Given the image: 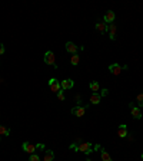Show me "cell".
<instances>
[{"label":"cell","mask_w":143,"mask_h":161,"mask_svg":"<svg viewBox=\"0 0 143 161\" xmlns=\"http://www.w3.org/2000/svg\"><path fill=\"white\" fill-rule=\"evenodd\" d=\"M86 161H92V160H90V158H86Z\"/></svg>","instance_id":"25"},{"label":"cell","mask_w":143,"mask_h":161,"mask_svg":"<svg viewBox=\"0 0 143 161\" xmlns=\"http://www.w3.org/2000/svg\"><path fill=\"white\" fill-rule=\"evenodd\" d=\"M60 86H62V89H72L73 86H74V82L72 81V79H65V81H62L60 82Z\"/></svg>","instance_id":"8"},{"label":"cell","mask_w":143,"mask_h":161,"mask_svg":"<svg viewBox=\"0 0 143 161\" xmlns=\"http://www.w3.org/2000/svg\"><path fill=\"white\" fill-rule=\"evenodd\" d=\"M142 158H143V155H142Z\"/></svg>","instance_id":"26"},{"label":"cell","mask_w":143,"mask_h":161,"mask_svg":"<svg viewBox=\"0 0 143 161\" xmlns=\"http://www.w3.org/2000/svg\"><path fill=\"white\" fill-rule=\"evenodd\" d=\"M94 29H96L97 32H100V33H106L107 32V25L105 23V22H99V23L94 25Z\"/></svg>","instance_id":"10"},{"label":"cell","mask_w":143,"mask_h":161,"mask_svg":"<svg viewBox=\"0 0 143 161\" xmlns=\"http://www.w3.org/2000/svg\"><path fill=\"white\" fill-rule=\"evenodd\" d=\"M117 135L120 137V138H125V137H127V125H125V124H122V125L117 128Z\"/></svg>","instance_id":"12"},{"label":"cell","mask_w":143,"mask_h":161,"mask_svg":"<svg viewBox=\"0 0 143 161\" xmlns=\"http://www.w3.org/2000/svg\"><path fill=\"white\" fill-rule=\"evenodd\" d=\"M66 51L72 55H76V52H77V46H76L73 42H67V43H66Z\"/></svg>","instance_id":"13"},{"label":"cell","mask_w":143,"mask_h":161,"mask_svg":"<svg viewBox=\"0 0 143 161\" xmlns=\"http://www.w3.org/2000/svg\"><path fill=\"white\" fill-rule=\"evenodd\" d=\"M109 71H110L112 75H119V73L122 72V66H120L119 63H113V65L109 66Z\"/></svg>","instance_id":"9"},{"label":"cell","mask_w":143,"mask_h":161,"mask_svg":"<svg viewBox=\"0 0 143 161\" xmlns=\"http://www.w3.org/2000/svg\"><path fill=\"white\" fill-rule=\"evenodd\" d=\"M53 158H54V153L52 150H47L44 153V160L43 161H53Z\"/></svg>","instance_id":"15"},{"label":"cell","mask_w":143,"mask_h":161,"mask_svg":"<svg viewBox=\"0 0 143 161\" xmlns=\"http://www.w3.org/2000/svg\"><path fill=\"white\" fill-rule=\"evenodd\" d=\"M49 88H50V91L52 92H59L60 91V81H57L56 78H52L50 81H49Z\"/></svg>","instance_id":"3"},{"label":"cell","mask_w":143,"mask_h":161,"mask_svg":"<svg viewBox=\"0 0 143 161\" xmlns=\"http://www.w3.org/2000/svg\"><path fill=\"white\" fill-rule=\"evenodd\" d=\"M57 98H59L60 101H65V94H63L62 91H59V92H57Z\"/></svg>","instance_id":"22"},{"label":"cell","mask_w":143,"mask_h":161,"mask_svg":"<svg viewBox=\"0 0 143 161\" xmlns=\"http://www.w3.org/2000/svg\"><path fill=\"white\" fill-rule=\"evenodd\" d=\"M22 147H23V151H24V153H27V154H30V155H32V154H35L36 148H37L35 144H30V143H23Z\"/></svg>","instance_id":"4"},{"label":"cell","mask_w":143,"mask_h":161,"mask_svg":"<svg viewBox=\"0 0 143 161\" xmlns=\"http://www.w3.org/2000/svg\"><path fill=\"white\" fill-rule=\"evenodd\" d=\"M29 161H40V158H39V155H37V154H32V155H30V158H29Z\"/></svg>","instance_id":"21"},{"label":"cell","mask_w":143,"mask_h":161,"mask_svg":"<svg viewBox=\"0 0 143 161\" xmlns=\"http://www.w3.org/2000/svg\"><path fill=\"white\" fill-rule=\"evenodd\" d=\"M85 111H86L85 108L79 107V105H77V107H74V108H72V114H73V115H76V117H83V115H85Z\"/></svg>","instance_id":"11"},{"label":"cell","mask_w":143,"mask_h":161,"mask_svg":"<svg viewBox=\"0 0 143 161\" xmlns=\"http://www.w3.org/2000/svg\"><path fill=\"white\" fill-rule=\"evenodd\" d=\"M137 104H139V107H143V94L137 95Z\"/></svg>","instance_id":"20"},{"label":"cell","mask_w":143,"mask_h":161,"mask_svg":"<svg viewBox=\"0 0 143 161\" xmlns=\"http://www.w3.org/2000/svg\"><path fill=\"white\" fill-rule=\"evenodd\" d=\"M79 151H82L83 154H90L93 151V144L92 143H80L79 144Z\"/></svg>","instance_id":"2"},{"label":"cell","mask_w":143,"mask_h":161,"mask_svg":"<svg viewBox=\"0 0 143 161\" xmlns=\"http://www.w3.org/2000/svg\"><path fill=\"white\" fill-rule=\"evenodd\" d=\"M79 60H80V56L76 53V55H72V58H70V62H72V65H79Z\"/></svg>","instance_id":"17"},{"label":"cell","mask_w":143,"mask_h":161,"mask_svg":"<svg viewBox=\"0 0 143 161\" xmlns=\"http://www.w3.org/2000/svg\"><path fill=\"white\" fill-rule=\"evenodd\" d=\"M107 94H109V91L105 88V89H102V94H100V96H106Z\"/></svg>","instance_id":"23"},{"label":"cell","mask_w":143,"mask_h":161,"mask_svg":"<svg viewBox=\"0 0 143 161\" xmlns=\"http://www.w3.org/2000/svg\"><path fill=\"white\" fill-rule=\"evenodd\" d=\"M4 51H6V49H4V46H3V45L0 43V55H3V53H4Z\"/></svg>","instance_id":"24"},{"label":"cell","mask_w":143,"mask_h":161,"mask_svg":"<svg viewBox=\"0 0 143 161\" xmlns=\"http://www.w3.org/2000/svg\"><path fill=\"white\" fill-rule=\"evenodd\" d=\"M44 63H47V65H50V66H54V68L57 69L56 58H54V53L52 52V51H47V52L44 53Z\"/></svg>","instance_id":"1"},{"label":"cell","mask_w":143,"mask_h":161,"mask_svg":"<svg viewBox=\"0 0 143 161\" xmlns=\"http://www.w3.org/2000/svg\"><path fill=\"white\" fill-rule=\"evenodd\" d=\"M10 134V129L4 125H0V135H9Z\"/></svg>","instance_id":"19"},{"label":"cell","mask_w":143,"mask_h":161,"mask_svg":"<svg viewBox=\"0 0 143 161\" xmlns=\"http://www.w3.org/2000/svg\"><path fill=\"white\" fill-rule=\"evenodd\" d=\"M116 30H117V27H116V25H115V23H110V25L107 26V32H109V36H110V39H112V40H115V39H116Z\"/></svg>","instance_id":"6"},{"label":"cell","mask_w":143,"mask_h":161,"mask_svg":"<svg viewBox=\"0 0 143 161\" xmlns=\"http://www.w3.org/2000/svg\"><path fill=\"white\" fill-rule=\"evenodd\" d=\"M115 19H116L115 12L109 10V12H106V15H105V18H103V22H105V23H113V22H115Z\"/></svg>","instance_id":"7"},{"label":"cell","mask_w":143,"mask_h":161,"mask_svg":"<svg viewBox=\"0 0 143 161\" xmlns=\"http://www.w3.org/2000/svg\"><path fill=\"white\" fill-rule=\"evenodd\" d=\"M100 95L99 94H93L92 96H90V104H93V105H97V104H100Z\"/></svg>","instance_id":"14"},{"label":"cell","mask_w":143,"mask_h":161,"mask_svg":"<svg viewBox=\"0 0 143 161\" xmlns=\"http://www.w3.org/2000/svg\"><path fill=\"white\" fill-rule=\"evenodd\" d=\"M129 107H130V112H132V115H133L135 120H140L142 118V114H140V109L139 108L135 107L133 104H129Z\"/></svg>","instance_id":"5"},{"label":"cell","mask_w":143,"mask_h":161,"mask_svg":"<svg viewBox=\"0 0 143 161\" xmlns=\"http://www.w3.org/2000/svg\"><path fill=\"white\" fill-rule=\"evenodd\" d=\"M90 89L93 91V94H97L99 92V89H100V86H99V84L97 82H90Z\"/></svg>","instance_id":"16"},{"label":"cell","mask_w":143,"mask_h":161,"mask_svg":"<svg viewBox=\"0 0 143 161\" xmlns=\"http://www.w3.org/2000/svg\"><path fill=\"white\" fill-rule=\"evenodd\" d=\"M100 155H102V160L103 161H112L110 155L106 153V150H102V151H100Z\"/></svg>","instance_id":"18"}]
</instances>
